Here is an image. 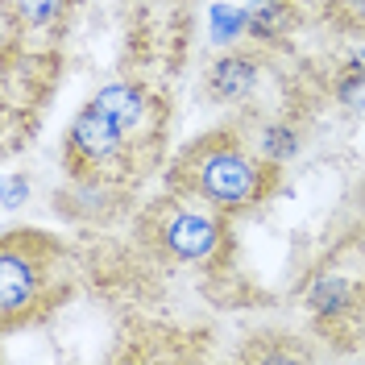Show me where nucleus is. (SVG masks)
Wrapping results in <instances>:
<instances>
[{"label":"nucleus","instance_id":"obj_3","mask_svg":"<svg viewBox=\"0 0 365 365\" xmlns=\"http://www.w3.org/2000/svg\"><path fill=\"white\" fill-rule=\"evenodd\" d=\"M120 133H125V129H120L104 108L88 104L83 113L75 116V125H71V154H75V158H88V162H100L120 145Z\"/></svg>","mask_w":365,"mask_h":365},{"label":"nucleus","instance_id":"obj_1","mask_svg":"<svg viewBox=\"0 0 365 365\" xmlns=\"http://www.w3.org/2000/svg\"><path fill=\"white\" fill-rule=\"evenodd\" d=\"M195 187L220 207H241L262 195V170L237 150H212L195 166Z\"/></svg>","mask_w":365,"mask_h":365},{"label":"nucleus","instance_id":"obj_10","mask_svg":"<svg viewBox=\"0 0 365 365\" xmlns=\"http://www.w3.org/2000/svg\"><path fill=\"white\" fill-rule=\"evenodd\" d=\"M21 191H25V179H9V187H4V207H17Z\"/></svg>","mask_w":365,"mask_h":365},{"label":"nucleus","instance_id":"obj_6","mask_svg":"<svg viewBox=\"0 0 365 365\" xmlns=\"http://www.w3.org/2000/svg\"><path fill=\"white\" fill-rule=\"evenodd\" d=\"M253 79H257V67H253L250 58H220V63L212 67V91H216L220 100L245 96V91L253 88Z\"/></svg>","mask_w":365,"mask_h":365},{"label":"nucleus","instance_id":"obj_2","mask_svg":"<svg viewBox=\"0 0 365 365\" xmlns=\"http://www.w3.org/2000/svg\"><path fill=\"white\" fill-rule=\"evenodd\" d=\"M38 266L17 250V241H9L0 253V312L4 319H13L21 307H29L38 299Z\"/></svg>","mask_w":365,"mask_h":365},{"label":"nucleus","instance_id":"obj_5","mask_svg":"<svg viewBox=\"0 0 365 365\" xmlns=\"http://www.w3.org/2000/svg\"><path fill=\"white\" fill-rule=\"evenodd\" d=\"M96 108H104V113L113 116L120 129H129V125H137L141 120V113H145V96L137 88H129V83H113V88H104L96 100H91Z\"/></svg>","mask_w":365,"mask_h":365},{"label":"nucleus","instance_id":"obj_9","mask_svg":"<svg viewBox=\"0 0 365 365\" xmlns=\"http://www.w3.org/2000/svg\"><path fill=\"white\" fill-rule=\"evenodd\" d=\"M262 150H266L270 158H291V154L299 150V141H295L291 129H278V125H274V129L262 133Z\"/></svg>","mask_w":365,"mask_h":365},{"label":"nucleus","instance_id":"obj_4","mask_svg":"<svg viewBox=\"0 0 365 365\" xmlns=\"http://www.w3.org/2000/svg\"><path fill=\"white\" fill-rule=\"evenodd\" d=\"M166 250L182 257V262H195V257H207L216 250V225L200 216V212H179L170 225H166Z\"/></svg>","mask_w":365,"mask_h":365},{"label":"nucleus","instance_id":"obj_8","mask_svg":"<svg viewBox=\"0 0 365 365\" xmlns=\"http://www.w3.org/2000/svg\"><path fill=\"white\" fill-rule=\"evenodd\" d=\"M63 4L67 0H17V13H21L25 25H46L63 13Z\"/></svg>","mask_w":365,"mask_h":365},{"label":"nucleus","instance_id":"obj_7","mask_svg":"<svg viewBox=\"0 0 365 365\" xmlns=\"http://www.w3.org/2000/svg\"><path fill=\"white\" fill-rule=\"evenodd\" d=\"M307 303L316 312H341L344 303H349V287H344L341 278H319L316 287H312V295H307Z\"/></svg>","mask_w":365,"mask_h":365}]
</instances>
